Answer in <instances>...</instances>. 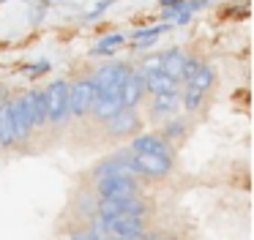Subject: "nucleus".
I'll use <instances>...</instances> for the list:
<instances>
[{
    "instance_id": "9",
    "label": "nucleus",
    "mask_w": 254,
    "mask_h": 240,
    "mask_svg": "<svg viewBox=\"0 0 254 240\" xmlns=\"http://www.w3.org/2000/svg\"><path fill=\"white\" fill-rule=\"evenodd\" d=\"M139 74H142L145 79V90H150L153 96H161V93H178V85L181 82H175L172 76H167L164 71L156 65V68H139Z\"/></svg>"
},
{
    "instance_id": "28",
    "label": "nucleus",
    "mask_w": 254,
    "mask_h": 240,
    "mask_svg": "<svg viewBox=\"0 0 254 240\" xmlns=\"http://www.w3.org/2000/svg\"><path fill=\"white\" fill-rule=\"evenodd\" d=\"M50 3H58V0H50Z\"/></svg>"
},
{
    "instance_id": "23",
    "label": "nucleus",
    "mask_w": 254,
    "mask_h": 240,
    "mask_svg": "<svg viewBox=\"0 0 254 240\" xmlns=\"http://www.w3.org/2000/svg\"><path fill=\"white\" fill-rule=\"evenodd\" d=\"M197 65H199V60H194V58H186V65H183V82L189 79V76L197 71Z\"/></svg>"
},
{
    "instance_id": "25",
    "label": "nucleus",
    "mask_w": 254,
    "mask_h": 240,
    "mask_svg": "<svg viewBox=\"0 0 254 240\" xmlns=\"http://www.w3.org/2000/svg\"><path fill=\"white\" fill-rule=\"evenodd\" d=\"M68 240H96V238L85 229V232H71V235H68Z\"/></svg>"
},
{
    "instance_id": "15",
    "label": "nucleus",
    "mask_w": 254,
    "mask_h": 240,
    "mask_svg": "<svg viewBox=\"0 0 254 240\" xmlns=\"http://www.w3.org/2000/svg\"><path fill=\"white\" fill-rule=\"evenodd\" d=\"M213 82H216L213 68H210L208 63H199L197 71H194V74L186 79V87H189V90H194V93H202V96H205V93L213 87Z\"/></svg>"
},
{
    "instance_id": "6",
    "label": "nucleus",
    "mask_w": 254,
    "mask_h": 240,
    "mask_svg": "<svg viewBox=\"0 0 254 240\" xmlns=\"http://www.w3.org/2000/svg\"><path fill=\"white\" fill-rule=\"evenodd\" d=\"M148 213V202L139 196H123V199H99L96 205V216L110 218V216H145Z\"/></svg>"
},
{
    "instance_id": "3",
    "label": "nucleus",
    "mask_w": 254,
    "mask_h": 240,
    "mask_svg": "<svg viewBox=\"0 0 254 240\" xmlns=\"http://www.w3.org/2000/svg\"><path fill=\"white\" fill-rule=\"evenodd\" d=\"M131 71L134 68L128 63H104L101 68H96L88 79H90V85H93L96 96H99V93H107V90H121V85L126 82V76L131 74Z\"/></svg>"
},
{
    "instance_id": "27",
    "label": "nucleus",
    "mask_w": 254,
    "mask_h": 240,
    "mask_svg": "<svg viewBox=\"0 0 254 240\" xmlns=\"http://www.w3.org/2000/svg\"><path fill=\"white\" fill-rule=\"evenodd\" d=\"M159 3L164 5V8H175V5H183L186 0H159Z\"/></svg>"
},
{
    "instance_id": "4",
    "label": "nucleus",
    "mask_w": 254,
    "mask_h": 240,
    "mask_svg": "<svg viewBox=\"0 0 254 240\" xmlns=\"http://www.w3.org/2000/svg\"><path fill=\"white\" fill-rule=\"evenodd\" d=\"M128 161L137 178H164L172 169V158L156 156V153H131L128 150Z\"/></svg>"
},
{
    "instance_id": "7",
    "label": "nucleus",
    "mask_w": 254,
    "mask_h": 240,
    "mask_svg": "<svg viewBox=\"0 0 254 240\" xmlns=\"http://www.w3.org/2000/svg\"><path fill=\"white\" fill-rule=\"evenodd\" d=\"M96 90L90 85V79H77L74 85H68V112L74 118H85L90 115V107H93Z\"/></svg>"
},
{
    "instance_id": "16",
    "label": "nucleus",
    "mask_w": 254,
    "mask_h": 240,
    "mask_svg": "<svg viewBox=\"0 0 254 240\" xmlns=\"http://www.w3.org/2000/svg\"><path fill=\"white\" fill-rule=\"evenodd\" d=\"M11 123H14V136H17V142L28 139V136L33 134V125H30V118H28V112H25L22 98H17L14 107H11Z\"/></svg>"
},
{
    "instance_id": "18",
    "label": "nucleus",
    "mask_w": 254,
    "mask_h": 240,
    "mask_svg": "<svg viewBox=\"0 0 254 240\" xmlns=\"http://www.w3.org/2000/svg\"><path fill=\"white\" fill-rule=\"evenodd\" d=\"M181 109V93H161L153 96V115L156 118H172Z\"/></svg>"
},
{
    "instance_id": "14",
    "label": "nucleus",
    "mask_w": 254,
    "mask_h": 240,
    "mask_svg": "<svg viewBox=\"0 0 254 240\" xmlns=\"http://www.w3.org/2000/svg\"><path fill=\"white\" fill-rule=\"evenodd\" d=\"M159 65L167 76H172L175 82H183V65H186V55L181 49H170V52L159 55Z\"/></svg>"
},
{
    "instance_id": "17",
    "label": "nucleus",
    "mask_w": 254,
    "mask_h": 240,
    "mask_svg": "<svg viewBox=\"0 0 254 240\" xmlns=\"http://www.w3.org/2000/svg\"><path fill=\"white\" fill-rule=\"evenodd\" d=\"M11 107L14 101H0V147H11L17 142L14 123H11Z\"/></svg>"
},
{
    "instance_id": "22",
    "label": "nucleus",
    "mask_w": 254,
    "mask_h": 240,
    "mask_svg": "<svg viewBox=\"0 0 254 240\" xmlns=\"http://www.w3.org/2000/svg\"><path fill=\"white\" fill-rule=\"evenodd\" d=\"M202 93H194V90H189L186 87V93H183V109L186 112H197L199 109V104H202Z\"/></svg>"
},
{
    "instance_id": "11",
    "label": "nucleus",
    "mask_w": 254,
    "mask_h": 240,
    "mask_svg": "<svg viewBox=\"0 0 254 240\" xmlns=\"http://www.w3.org/2000/svg\"><path fill=\"white\" fill-rule=\"evenodd\" d=\"M128 150L131 153H156V156L172 158V145L164 142L159 134H139V136H134V142H131Z\"/></svg>"
},
{
    "instance_id": "24",
    "label": "nucleus",
    "mask_w": 254,
    "mask_h": 240,
    "mask_svg": "<svg viewBox=\"0 0 254 240\" xmlns=\"http://www.w3.org/2000/svg\"><path fill=\"white\" fill-rule=\"evenodd\" d=\"M47 71H50V63L41 60V63H36L33 68H28V76H39V74H47Z\"/></svg>"
},
{
    "instance_id": "12",
    "label": "nucleus",
    "mask_w": 254,
    "mask_h": 240,
    "mask_svg": "<svg viewBox=\"0 0 254 240\" xmlns=\"http://www.w3.org/2000/svg\"><path fill=\"white\" fill-rule=\"evenodd\" d=\"M145 79H142V74L139 71H131V74L126 76V82L121 85V104L123 107H137L139 101H142V96H145Z\"/></svg>"
},
{
    "instance_id": "5",
    "label": "nucleus",
    "mask_w": 254,
    "mask_h": 240,
    "mask_svg": "<svg viewBox=\"0 0 254 240\" xmlns=\"http://www.w3.org/2000/svg\"><path fill=\"white\" fill-rule=\"evenodd\" d=\"M101 221H104V229L112 240H134L139 235H145L142 216H110V218H101Z\"/></svg>"
},
{
    "instance_id": "20",
    "label": "nucleus",
    "mask_w": 254,
    "mask_h": 240,
    "mask_svg": "<svg viewBox=\"0 0 254 240\" xmlns=\"http://www.w3.org/2000/svg\"><path fill=\"white\" fill-rule=\"evenodd\" d=\"M121 44H126V36H121V33H115V36H107L99 41V47H93V55H110L115 52Z\"/></svg>"
},
{
    "instance_id": "19",
    "label": "nucleus",
    "mask_w": 254,
    "mask_h": 240,
    "mask_svg": "<svg viewBox=\"0 0 254 240\" xmlns=\"http://www.w3.org/2000/svg\"><path fill=\"white\" fill-rule=\"evenodd\" d=\"M164 30H167V27H145V30H137V33H134V47H137V49L153 47L156 38H159Z\"/></svg>"
},
{
    "instance_id": "10",
    "label": "nucleus",
    "mask_w": 254,
    "mask_h": 240,
    "mask_svg": "<svg viewBox=\"0 0 254 240\" xmlns=\"http://www.w3.org/2000/svg\"><path fill=\"white\" fill-rule=\"evenodd\" d=\"M118 109H123L121 104V90H107V93H99V96L93 98V107H90V115H93L96 120H110L112 115L118 112Z\"/></svg>"
},
{
    "instance_id": "2",
    "label": "nucleus",
    "mask_w": 254,
    "mask_h": 240,
    "mask_svg": "<svg viewBox=\"0 0 254 240\" xmlns=\"http://www.w3.org/2000/svg\"><path fill=\"white\" fill-rule=\"evenodd\" d=\"M142 185L134 175H104L96 183L99 199H123V196H139Z\"/></svg>"
},
{
    "instance_id": "1",
    "label": "nucleus",
    "mask_w": 254,
    "mask_h": 240,
    "mask_svg": "<svg viewBox=\"0 0 254 240\" xmlns=\"http://www.w3.org/2000/svg\"><path fill=\"white\" fill-rule=\"evenodd\" d=\"M41 93H44L47 123L63 125L68 118H71V112H68V82L66 79H55L52 85H47Z\"/></svg>"
},
{
    "instance_id": "8",
    "label": "nucleus",
    "mask_w": 254,
    "mask_h": 240,
    "mask_svg": "<svg viewBox=\"0 0 254 240\" xmlns=\"http://www.w3.org/2000/svg\"><path fill=\"white\" fill-rule=\"evenodd\" d=\"M104 123H107V128H110L112 136H128V134H134V131H139V115L134 112L131 107H123V109H118L110 120H104Z\"/></svg>"
},
{
    "instance_id": "13",
    "label": "nucleus",
    "mask_w": 254,
    "mask_h": 240,
    "mask_svg": "<svg viewBox=\"0 0 254 240\" xmlns=\"http://www.w3.org/2000/svg\"><path fill=\"white\" fill-rule=\"evenodd\" d=\"M22 104H25V112H28L30 118V125L36 128H41V125L47 123V107H44V93L41 90H28L22 96Z\"/></svg>"
},
{
    "instance_id": "21",
    "label": "nucleus",
    "mask_w": 254,
    "mask_h": 240,
    "mask_svg": "<svg viewBox=\"0 0 254 240\" xmlns=\"http://www.w3.org/2000/svg\"><path fill=\"white\" fill-rule=\"evenodd\" d=\"M161 139L164 142H172V139H181V136H186V123L183 120H170V123L161 128Z\"/></svg>"
},
{
    "instance_id": "26",
    "label": "nucleus",
    "mask_w": 254,
    "mask_h": 240,
    "mask_svg": "<svg viewBox=\"0 0 254 240\" xmlns=\"http://www.w3.org/2000/svg\"><path fill=\"white\" fill-rule=\"evenodd\" d=\"M112 3H115V0H101V3L99 5H96V11H93V14H90V19H93V16H99L101 14V11H104V8H110V5Z\"/></svg>"
}]
</instances>
